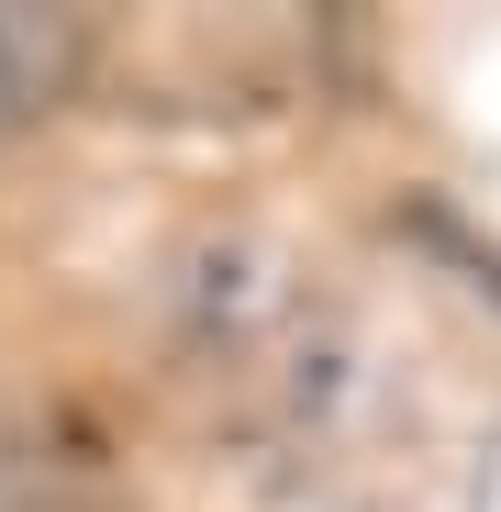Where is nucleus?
I'll return each mask as SVG.
<instances>
[{
  "label": "nucleus",
  "mask_w": 501,
  "mask_h": 512,
  "mask_svg": "<svg viewBox=\"0 0 501 512\" xmlns=\"http://www.w3.org/2000/svg\"><path fill=\"white\" fill-rule=\"evenodd\" d=\"M90 67V23L78 12H23L0 0V134H23L34 112H56Z\"/></svg>",
  "instance_id": "nucleus-1"
},
{
  "label": "nucleus",
  "mask_w": 501,
  "mask_h": 512,
  "mask_svg": "<svg viewBox=\"0 0 501 512\" xmlns=\"http://www.w3.org/2000/svg\"><path fill=\"white\" fill-rule=\"evenodd\" d=\"M0 512H123L101 446L45 457V446H0Z\"/></svg>",
  "instance_id": "nucleus-2"
}]
</instances>
